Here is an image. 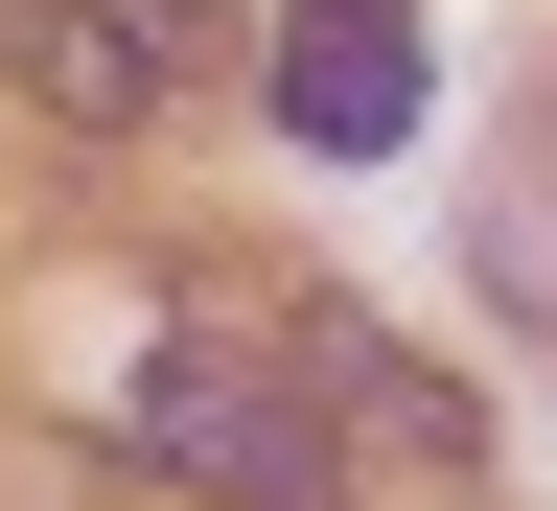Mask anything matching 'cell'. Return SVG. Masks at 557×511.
Segmentation results:
<instances>
[{
	"instance_id": "3",
	"label": "cell",
	"mask_w": 557,
	"mask_h": 511,
	"mask_svg": "<svg viewBox=\"0 0 557 511\" xmlns=\"http://www.w3.org/2000/svg\"><path fill=\"white\" fill-rule=\"evenodd\" d=\"M325 349V442H348V488H395V511H465L487 488V418L418 373V349H372V326H302Z\"/></svg>"
},
{
	"instance_id": "1",
	"label": "cell",
	"mask_w": 557,
	"mask_h": 511,
	"mask_svg": "<svg viewBox=\"0 0 557 511\" xmlns=\"http://www.w3.org/2000/svg\"><path fill=\"white\" fill-rule=\"evenodd\" d=\"M116 465L186 488V511H348V442H325V349L256 326V303H186L116 396Z\"/></svg>"
},
{
	"instance_id": "4",
	"label": "cell",
	"mask_w": 557,
	"mask_h": 511,
	"mask_svg": "<svg viewBox=\"0 0 557 511\" xmlns=\"http://www.w3.org/2000/svg\"><path fill=\"white\" fill-rule=\"evenodd\" d=\"M278 117H302L325 163H395L418 139V24L395 0H278Z\"/></svg>"
},
{
	"instance_id": "2",
	"label": "cell",
	"mask_w": 557,
	"mask_h": 511,
	"mask_svg": "<svg viewBox=\"0 0 557 511\" xmlns=\"http://www.w3.org/2000/svg\"><path fill=\"white\" fill-rule=\"evenodd\" d=\"M186 47H233V0H24V94L70 139H139L186 94Z\"/></svg>"
}]
</instances>
